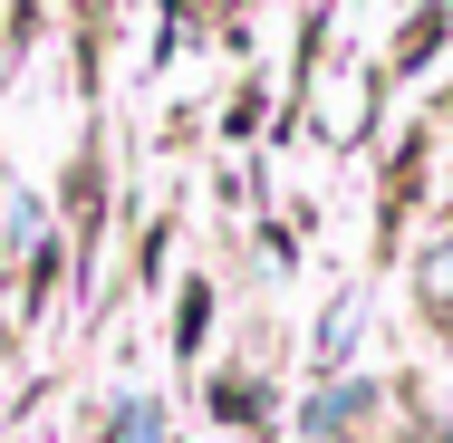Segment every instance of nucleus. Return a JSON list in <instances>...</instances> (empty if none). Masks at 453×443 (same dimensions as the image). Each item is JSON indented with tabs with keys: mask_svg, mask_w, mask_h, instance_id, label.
<instances>
[{
	"mask_svg": "<svg viewBox=\"0 0 453 443\" xmlns=\"http://www.w3.org/2000/svg\"><path fill=\"white\" fill-rule=\"evenodd\" d=\"M116 443H165V405L126 395V405H116Z\"/></svg>",
	"mask_w": 453,
	"mask_h": 443,
	"instance_id": "1",
	"label": "nucleus"
}]
</instances>
